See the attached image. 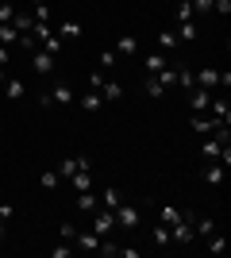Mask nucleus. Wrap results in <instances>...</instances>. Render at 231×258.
I'll return each instance as SVG.
<instances>
[{
    "label": "nucleus",
    "instance_id": "f257e3e1",
    "mask_svg": "<svg viewBox=\"0 0 231 258\" xmlns=\"http://www.w3.org/2000/svg\"><path fill=\"white\" fill-rule=\"evenodd\" d=\"M93 231H97L100 239L112 235V231H116V212H112V208H97V212H93Z\"/></svg>",
    "mask_w": 231,
    "mask_h": 258
},
{
    "label": "nucleus",
    "instance_id": "f03ea898",
    "mask_svg": "<svg viewBox=\"0 0 231 258\" xmlns=\"http://www.w3.org/2000/svg\"><path fill=\"white\" fill-rule=\"evenodd\" d=\"M31 70H35L39 77L54 74V54H46L43 46H39V50H31Z\"/></svg>",
    "mask_w": 231,
    "mask_h": 258
},
{
    "label": "nucleus",
    "instance_id": "7ed1b4c3",
    "mask_svg": "<svg viewBox=\"0 0 231 258\" xmlns=\"http://www.w3.org/2000/svg\"><path fill=\"white\" fill-rule=\"evenodd\" d=\"M208 116H212V119H220V123H231V104H227V97H216V93H212V100H208Z\"/></svg>",
    "mask_w": 231,
    "mask_h": 258
},
{
    "label": "nucleus",
    "instance_id": "20e7f679",
    "mask_svg": "<svg viewBox=\"0 0 231 258\" xmlns=\"http://www.w3.org/2000/svg\"><path fill=\"white\" fill-rule=\"evenodd\" d=\"M208 100H212V93H208V89L189 85V108H193V112H208Z\"/></svg>",
    "mask_w": 231,
    "mask_h": 258
},
{
    "label": "nucleus",
    "instance_id": "39448f33",
    "mask_svg": "<svg viewBox=\"0 0 231 258\" xmlns=\"http://www.w3.org/2000/svg\"><path fill=\"white\" fill-rule=\"evenodd\" d=\"M216 127H220V119H212L208 112H193V131L197 135H212Z\"/></svg>",
    "mask_w": 231,
    "mask_h": 258
},
{
    "label": "nucleus",
    "instance_id": "423d86ee",
    "mask_svg": "<svg viewBox=\"0 0 231 258\" xmlns=\"http://www.w3.org/2000/svg\"><path fill=\"white\" fill-rule=\"evenodd\" d=\"M85 166H89V158H73V154H69V158L58 162V177H66V181H69V177H73L77 170H85Z\"/></svg>",
    "mask_w": 231,
    "mask_h": 258
},
{
    "label": "nucleus",
    "instance_id": "0eeeda50",
    "mask_svg": "<svg viewBox=\"0 0 231 258\" xmlns=\"http://www.w3.org/2000/svg\"><path fill=\"white\" fill-rule=\"evenodd\" d=\"M139 224V208L135 205H120L116 208V227H135Z\"/></svg>",
    "mask_w": 231,
    "mask_h": 258
},
{
    "label": "nucleus",
    "instance_id": "6e6552de",
    "mask_svg": "<svg viewBox=\"0 0 231 258\" xmlns=\"http://www.w3.org/2000/svg\"><path fill=\"white\" fill-rule=\"evenodd\" d=\"M112 50L120 54V58H131V54H139V39H135V35H120Z\"/></svg>",
    "mask_w": 231,
    "mask_h": 258
},
{
    "label": "nucleus",
    "instance_id": "1a4fd4ad",
    "mask_svg": "<svg viewBox=\"0 0 231 258\" xmlns=\"http://www.w3.org/2000/svg\"><path fill=\"white\" fill-rule=\"evenodd\" d=\"M46 93H50V100H54V108H62V104H69V100H73V89H69L66 81H58V85H50V89H46Z\"/></svg>",
    "mask_w": 231,
    "mask_h": 258
},
{
    "label": "nucleus",
    "instance_id": "9d476101",
    "mask_svg": "<svg viewBox=\"0 0 231 258\" xmlns=\"http://www.w3.org/2000/svg\"><path fill=\"white\" fill-rule=\"evenodd\" d=\"M97 208H100V197L93 193V189L77 193V212H97Z\"/></svg>",
    "mask_w": 231,
    "mask_h": 258
},
{
    "label": "nucleus",
    "instance_id": "9b49d317",
    "mask_svg": "<svg viewBox=\"0 0 231 258\" xmlns=\"http://www.w3.org/2000/svg\"><path fill=\"white\" fill-rule=\"evenodd\" d=\"M73 243H77L81 250H97V247H100V235L93 231V227H89V231H77V235H73Z\"/></svg>",
    "mask_w": 231,
    "mask_h": 258
},
{
    "label": "nucleus",
    "instance_id": "f8f14e48",
    "mask_svg": "<svg viewBox=\"0 0 231 258\" xmlns=\"http://www.w3.org/2000/svg\"><path fill=\"white\" fill-rule=\"evenodd\" d=\"M143 66H146V74H158L162 66H170V54L154 50V54H146V58H143Z\"/></svg>",
    "mask_w": 231,
    "mask_h": 258
},
{
    "label": "nucleus",
    "instance_id": "ddd939ff",
    "mask_svg": "<svg viewBox=\"0 0 231 258\" xmlns=\"http://www.w3.org/2000/svg\"><path fill=\"white\" fill-rule=\"evenodd\" d=\"M58 39H62V43H69V39H81V23H77V20L58 23Z\"/></svg>",
    "mask_w": 231,
    "mask_h": 258
},
{
    "label": "nucleus",
    "instance_id": "4468645a",
    "mask_svg": "<svg viewBox=\"0 0 231 258\" xmlns=\"http://www.w3.org/2000/svg\"><path fill=\"white\" fill-rule=\"evenodd\" d=\"M69 185H73V193H85V189H93V173H89V166H85V170H77L73 177H69Z\"/></svg>",
    "mask_w": 231,
    "mask_h": 258
},
{
    "label": "nucleus",
    "instance_id": "2eb2a0df",
    "mask_svg": "<svg viewBox=\"0 0 231 258\" xmlns=\"http://www.w3.org/2000/svg\"><path fill=\"white\" fill-rule=\"evenodd\" d=\"M4 93H8V100H23L27 97V85H23L20 77H8V81H4Z\"/></svg>",
    "mask_w": 231,
    "mask_h": 258
},
{
    "label": "nucleus",
    "instance_id": "dca6fc26",
    "mask_svg": "<svg viewBox=\"0 0 231 258\" xmlns=\"http://www.w3.org/2000/svg\"><path fill=\"white\" fill-rule=\"evenodd\" d=\"M97 93L104 100H123V85H120V81H108V77H104V85H100Z\"/></svg>",
    "mask_w": 231,
    "mask_h": 258
},
{
    "label": "nucleus",
    "instance_id": "f3484780",
    "mask_svg": "<svg viewBox=\"0 0 231 258\" xmlns=\"http://www.w3.org/2000/svg\"><path fill=\"white\" fill-rule=\"evenodd\" d=\"M177 46H181V43H177L174 31H158V50H162V54H177Z\"/></svg>",
    "mask_w": 231,
    "mask_h": 258
},
{
    "label": "nucleus",
    "instance_id": "a211bd4d",
    "mask_svg": "<svg viewBox=\"0 0 231 258\" xmlns=\"http://www.w3.org/2000/svg\"><path fill=\"white\" fill-rule=\"evenodd\" d=\"M143 89H146V97H150V100H158V97H166V89H162V81H158V74H146V81H143Z\"/></svg>",
    "mask_w": 231,
    "mask_h": 258
},
{
    "label": "nucleus",
    "instance_id": "6ab92c4d",
    "mask_svg": "<svg viewBox=\"0 0 231 258\" xmlns=\"http://www.w3.org/2000/svg\"><path fill=\"white\" fill-rule=\"evenodd\" d=\"M77 104L85 108V112H100V104H104V97H100L97 89H93V93H81V100H77Z\"/></svg>",
    "mask_w": 231,
    "mask_h": 258
},
{
    "label": "nucleus",
    "instance_id": "aec40b11",
    "mask_svg": "<svg viewBox=\"0 0 231 258\" xmlns=\"http://www.w3.org/2000/svg\"><path fill=\"white\" fill-rule=\"evenodd\" d=\"M100 205H104V208H112V212H116V208L123 205V201H120V189H116V185H108V189L100 193Z\"/></svg>",
    "mask_w": 231,
    "mask_h": 258
},
{
    "label": "nucleus",
    "instance_id": "412c9836",
    "mask_svg": "<svg viewBox=\"0 0 231 258\" xmlns=\"http://www.w3.org/2000/svg\"><path fill=\"white\" fill-rule=\"evenodd\" d=\"M39 46H43L46 54H54V58H58V54H62V39H58V31H50L46 39H39Z\"/></svg>",
    "mask_w": 231,
    "mask_h": 258
},
{
    "label": "nucleus",
    "instance_id": "4be33fe9",
    "mask_svg": "<svg viewBox=\"0 0 231 258\" xmlns=\"http://www.w3.org/2000/svg\"><path fill=\"white\" fill-rule=\"evenodd\" d=\"M177 43H193L197 39V27H193V20H185V23H177Z\"/></svg>",
    "mask_w": 231,
    "mask_h": 258
},
{
    "label": "nucleus",
    "instance_id": "5701e85b",
    "mask_svg": "<svg viewBox=\"0 0 231 258\" xmlns=\"http://www.w3.org/2000/svg\"><path fill=\"white\" fill-rule=\"evenodd\" d=\"M204 181H208V185L223 181V166H220V162H208V166H204Z\"/></svg>",
    "mask_w": 231,
    "mask_h": 258
},
{
    "label": "nucleus",
    "instance_id": "b1692460",
    "mask_svg": "<svg viewBox=\"0 0 231 258\" xmlns=\"http://www.w3.org/2000/svg\"><path fill=\"white\" fill-rule=\"evenodd\" d=\"M154 243H158V247H170V224H162V220L154 224Z\"/></svg>",
    "mask_w": 231,
    "mask_h": 258
},
{
    "label": "nucleus",
    "instance_id": "393cba45",
    "mask_svg": "<svg viewBox=\"0 0 231 258\" xmlns=\"http://www.w3.org/2000/svg\"><path fill=\"white\" fill-rule=\"evenodd\" d=\"M223 250H227V239L212 231V235H208V254H223Z\"/></svg>",
    "mask_w": 231,
    "mask_h": 258
},
{
    "label": "nucleus",
    "instance_id": "a878e982",
    "mask_svg": "<svg viewBox=\"0 0 231 258\" xmlns=\"http://www.w3.org/2000/svg\"><path fill=\"white\" fill-rule=\"evenodd\" d=\"M177 23H185V20H193V0H181V4H177Z\"/></svg>",
    "mask_w": 231,
    "mask_h": 258
},
{
    "label": "nucleus",
    "instance_id": "bb28decb",
    "mask_svg": "<svg viewBox=\"0 0 231 258\" xmlns=\"http://www.w3.org/2000/svg\"><path fill=\"white\" fill-rule=\"evenodd\" d=\"M212 231H216V224H212L208 216H200V220H197V235H200V239H208Z\"/></svg>",
    "mask_w": 231,
    "mask_h": 258
},
{
    "label": "nucleus",
    "instance_id": "cd10ccee",
    "mask_svg": "<svg viewBox=\"0 0 231 258\" xmlns=\"http://www.w3.org/2000/svg\"><path fill=\"white\" fill-rule=\"evenodd\" d=\"M58 181H62V177H58V170H46L43 177H39V185H43V189H58Z\"/></svg>",
    "mask_w": 231,
    "mask_h": 258
},
{
    "label": "nucleus",
    "instance_id": "c85d7f7f",
    "mask_svg": "<svg viewBox=\"0 0 231 258\" xmlns=\"http://www.w3.org/2000/svg\"><path fill=\"white\" fill-rule=\"evenodd\" d=\"M116 62H120V54H116V50H100V70H112Z\"/></svg>",
    "mask_w": 231,
    "mask_h": 258
},
{
    "label": "nucleus",
    "instance_id": "c756f323",
    "mask_svg": "<svg viewBox=\"0 0 231 258\" xmlns=\"http://www.w3.org/2000/svg\"><path fill=\"white\" fill-rule=\"evenodd\" d=\"M12 16H16V4H12V0L0 4V23H12Z\"/></svg>",
    "mask_w": 231,
    "mask_h": 258
},
{
    "label": "nucleus",
    "instance_id": "7c9ffc66",
    "mask_svg": "<svg viewBox=\"0 0 231 258\" xmlns=\"http://www.w3.org/2000/svg\"><path fill=\"white\" fill-rule=\"evenodd\" d=\"M177 216H181V212H177V208H174V205H162V224H174Z\"/></svg>",
    "mask_w": 231,
    "mask_h": 258
},
{
    "label": "nucleus",
    "instance_id": "2f4dec72",
    "mask_svg": "<svg viewBox=\"0 0 231 258\" xmlns=\"http://www.w3.org/2000/svg\"><path fill=\"white\" fill-rule=\"evenodd\" d=\"M35 100H39V108H43V112H50V108H54V100H50V93H35Z\"/></svg>",
    "mask_w": 231,
    "mask_h": 258
},
{
    "label": "nucleus",
    "instance_id": "473e14b6",
    "mask_svg": "<svg viewBox=\"0 0 231 258\" xmlns=\"http://www.w3.org/2000/svg\"><path fill=\"white\" fill-rule=\"evenodd\" d=\"M212 12H220V16H231V0H212Z\"/></svg>",
    "mask_w": 231,
    "mask_h": 258
},
{
    "label": "nucleus",
    "instance_id": "72a5a7b5",
    "mask_svg": "<svg viewBox=\"0 0 231 258\" xmlns=\"http://www.w3.org/2000/svg\"><path fill=\"white\" fill-rule=\"evenodd\" d=\"M73 235H77V224H73V220H69V224H62V239H66V243H73Z\"/></svg>",
    "mask_w": 231,
    "mask_h": 258
},
{
    "label": "nucleus",
    "instance_id": "f704fd0d",
    "mask_svg": "<svg viewBox=\"0 0 231 258\" xmlns=\"http://www.w3.org/2000/svg\"><path fill=\"white\" fill-rule=\"evenodd\" d=\"M89 85L100 89V85H104V74H100V70H93V74H89Z\"/></svg>",
    "mask_w": 231,
    "mask_h": 258
},
{
    "label": "nucleus",
    "instance_id": "c9c22d12",
    "mask_svg": "<svg viewBox=\"0 0 231 258\" xmlns=\"http://www.w3.org/2000/svg\"><path fill=\"white\" fill-rule=\"evenodd\" d=\"M12 216H16V212H12V205H0V224H8Z\"/></svg>",
    "mask_w": 231,
    "mask_h": 258
},
{
    "label": "nucleus",
    "instance_id": "e433bc0d",
    "mask_svg": "<svg viewBox=\"0 0 231 258\" xmlns=\"http://www.w3.org/2000/svg\"><path fill=\"white\" fill-rule=\"evenodd\" d=\"M193 12H212V0H193Z\"/></svg>",
    "mask_w": 231,
    "mask_h": 258
},
{
    "label": "nucleus",
    "instance_id": "4c0bfd02",
    "mask_svg": "<svg viewBox=\"0 0 231 258\" xmlns=\"http://www.w3.org/2000/svg\"><path fill=\"white\" fill-rule=\"evenodd\" d=\"M69 250H73V247H69V243H66V247H54V250H50V254H54V258H69Z\"/></svg>",
    "mask_w": 231,
    "mask_h": 258
},
{
    "label": "nucleus",
    "instance_id": "58836bf2",
    "mask_svg": "<svg viewBox=\"0 0 231 258\" xmlns=\"http://www.w3.org/2000/svg\"><path fill=\"white\" fill-rule=\"evenodd\" d=\"M4 231H8V224H0V243H4Z\"/></svg>",
    "mask_w": 231,
    "mask_h": 258
}]
</instances>
